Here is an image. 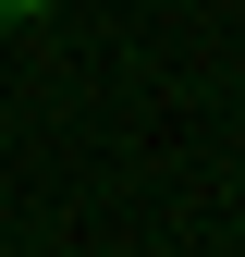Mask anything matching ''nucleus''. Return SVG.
Wrapping results in <instances>:
<instances>
[{
  "label": "nucleus",
  "instance_id": "nucleus-1",
  "mask_svg": "<svg viewBox=\"0 0 245 257\" xmlns=\"http://www.w3.org/2000/svg\"><path fill=\"white\" fill-rule=\"evenodd\" d=\"M37 13H49V0H0V25H37Z\"/></svg>",
  "mask_w": 245,
  "mask_h": 257
}]
</instances>
